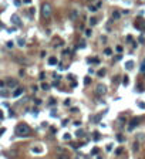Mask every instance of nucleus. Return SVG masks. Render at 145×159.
<instances>
[{"label": "nucleus", "mask_w": 145, "mask_h": 159, "mask_svg": "<svg viewBox=\"0 0 145 159\" xmlns=\"http://www.w3.org/2000/svg\"><path fill=\"white\" fill-rule=\"evenodd\" d=\"M1 118H3V114H1V112H0V119H1Z\"/></svg>", "instance_id": "37998d69"}, {"label": "nucleus", "mask_w": 145, "mask_h": 159, "mask_svg": "<svg viewBox=\"0 0 145 159\" xmlns=\"http://www.w3.org/2000/svg\"><path fill=\"white\" fill-rule=\"evenodd\" d=\"M31 134V128L27 124H19L16 127V135L19 136H28Z\"/></svg>", "instance_id": "f257e3e1"}, {"label": "nucleus", "mask_w": 145, "mask_h": 159, "mask_svg": "<svg viewBox=\"0 0 145 159\" xmlns=\"http://www.w3.org/2000/svg\"><path fill=\"white\" fill-rule=\"evenodd\" d=\"M138 107H140V108H142V109H144V108H145V104H144V102H138Z\"/></svg>", "instance_id": "2f4dec72"}, {"label": "nucleus", "mask_w": 145, "mask_h": 159, "mask_svg": "<svg viewBox=\"0 0 145 159\" xmlns=\"http://www.w3.org/2000/svg\"><path fill=\"white\" fill-rule=\"evenodd\" d=\"M6 84H7L9 88H16L17 87V80H7Z\"/></svg>", "instance_id": "0eeeda50"}, {"label": "nucleus", "mask_w": 145, "mask_h": 159, "mask_svg": "<svg viewBox=\"0 0 145 159\" xmlns=\"http://www.w3.org/2000/svg\"><path fill=\"white\" fill-rule=\"evenodd\" d=\"M125 68L127 70H132L134 68V61H127L125 63Z\"/></svg>", "instance_id": "1a4fd4ad"}, {"label": "nucleus", "mask_w": 145, "mask_h": 159, "mask_svg": "<svg viewBox=\"0 0 145 159\" xmlns=\"http://www.w3.org/2000/svg\"><path fill=\"white\" fill-rule=\"evenodd\" d=\"M138 41H140L141 44H144V43H145V38H144V37H142V36H141V37L138 38Z\"/></svg>", "instance_id": "7c9ffc66"}, {"label": "nucleus", "mask_w": 145, "mask_h": 159, "mask_svg": "<svg viewBox=\"0 0 145 159\" xmlns=\"http://www.w3.org/2000/svg\"><path fill=\"white\" fill-rule=\"evenodd\" d=\"M57 159H70V158H68V155H65V154H58V155H57Z\"/></svg>", "instance_id": "f8f14e48"}, {"label": "nucleus", "mask_w": 145, "mask_h": 159, "mask_svg": "<svg viewBox=\"0 0 145 159\" xmlns=\"http://www.w3.org/2000/svg\"><path fill=\"white\" fill-rule=\"evenodd\" d=\"M0 95L1 97H9V92L7 91H0Z\"/></svg>", "instance_id": "bb28decb"}, {"label": "nucleus", "mask_w": 145, "mask_h": 159, "mask_svg": "<svg viewBox=\"0 0 145 159\" xmlns=\"http://www.w3.org/2000/svg\"><path fill=\"white\" fill-rule=\"evenodd\" d=\"M120 16H121V14H120V11H114V13H112V18H115V20H117V18H120Z\"/></svg>", "instance_id": "2eb2a0df"}, {"label": "nucleus", "mask_w": 145, "mask_h": 159, "mask_svg": "<svg viewBox=\"0 0 145 159\" xmlns=\"http://www.w3.org/2000/svg\"><path fill=\"white\" fill-rule=\"evenodd\" d=\"M31 151H33V152H34V154H41V151H43V149H41V148H38V146H37V148H33V149H31Z\"/></svg>", "instance_id": "a211bd4d"}, {"label": "nucleus", "mask_w": 145, "mask_h": 159, "mask_svg": "<svg viewBox=\"0 0 145 159\" xmlns=\"http://www.w3.org/2000/svg\"><path fill=\"white\" fill-rule=\"evenodd\" d=\"M51 13H53V7H51V4L50 3H43L41 4V16H43V18H48L50 16H51Z\"/></svg>", "instance_id": "f03ea898"}, {"label": "nucleus", "mask_w": 145, "mask_h": 159, "mask_svg": "<svg viewBox=\"0 0 145 159\" xmlns=\"http://www.w3.org/2000/svg\"><path fill=\"white\" fill-rule=\"evenodd\" d=\"M117 51L121 53V51H122V47H121V45H117Z\"/></svg>", "instance_id": "72a5a7b5"}, {"label": "nucleus", "mask_w": 145, "mask_h": 159, "mask_svg": "<svg viewBox=\"0 0 145 159\" xmlns=\"http://www.w3.org/2000/svg\"><path fill=\"white\" fill-rule=\"evenodd\" d=\"M121 152H122V148H118V149L115 151V155H121Z\"/></svg>", "instance_id": "c756f323"}, {"label": "nucleus", "mask_w": 145, "mask_h": 159, "mask_svg": "<svg viewBox=\"0 0 145 159\" xmlns=\"http://www.w3.org/2000/svg\"><path fill=\"white\" fill-rule=\"evenodd\" d=\"M48 64H50V65H56V64H57V58H56V57H50V58H48Z\"/></svg>", "instance_id": "9d476101"}, {"label": "nucleus", "mask_w": 145, "mask_h": 159, "mask_svg": "<svg viewBox=\"0 0 145 159\" xmlns=\"http://www.w3.org/2000/svg\"><path fill=\"white\" fill-rule=\"evenodd\" d=\"M134 151H138V142L134 144Z\"/></svg>", "instance_id": "c9c22d12"}, {"label": "nucleus", "mask_w": 145, "mask_h": 159, "mask_svg": "<svg viewBox=\"0 0 145 159\" xmlns=\"http://www.w3.org/2000/svg\"><path fill=\"white\" fill-rule=\"evenodd\" d=\"M91 34H93V30H91V28H88V30H85V36H87V37H90Z\"/></svg>", "instance_id": "4be33fe9"}, {"label": "nucleus", "mask_w": 145, "mask_h": 159, "mask_svg": "<svg viewBox=\"0 0 145 159\" xmlns=\"http://www.w3.org/2000/svg\"><path fill=\"white\" fill-rule=\"evenodd\" d=\"M17 43H19V45H20V47H23V45L26 44V41H24V38H19V40H17Z\"/></svg>", "instance_id": "dca6fc26"}, {"label": "nucleus", "mask_w": 145, "mask_h": 159, "mask_svg": "<svg viewBox=\"0 0 145 159\" xmlns=\"http://www.w3.org/2000/svg\"><path fill=\"white\" fill-rule=\"evenodd\" d=\"M14 4H16V6H20V4H21V1H20V0H14Z\"/></svg>", "instance_id": "473e14b6"}, {"label": "nucleus", "mask_w": 145, "mask_h": 159, "mask_svg": "<svg viewBox=\"0 0 145 159\" xmlns=\"http://www.w3.org/2000/svg\"><path fill=\"white\" fill-rule=\"evenodd\" d=\"M90 82H91V80H90V77H85V80H84V84H85V85H88Z\"/></svg>", "instance_id": "a878e982"}, {"label": "nucleus", "mask_w": 145, "mask_h": 159, "mask_svg": "<svg viewBox=\"0 0 145 159\" xmlns=\"http://www.w3.org/2000/svg\"><path fill=\"white\" fill-rule=\"evenodd\" d=\"M64 105H67V107H68V105H70V100H65V102H64Z\"/></svg>", "instance_id": "4c0bfd02"}, {"label": "nucleus", "mask_w": 145, "mask_h": 159, "mask_svg": "<svg viewBox=\"0 0 145 159\" xmlns=\"http://www.w3.org/2000/svg\"><path fill=\"white\" fill-rule=\"evenodd\" d=\"M112 149V145H107V151H111Z\"/></svg>", "instance_id": "58836bf2"}, {"label": "nucleus", "mask_w": 145, "mask_h": 159, "mask_svg": "<svg viewBox=\"0 0 145 159\" xmlns=\"http://www.w3.org/2000/svg\"><path fill=\"white\" fill-rule=\"evenodd\" d=\"M75 135H77L78 138H80V136H84V131H81V129H80V131H77V132H75Z\"/></svg>", "instance_id": "6ab92c4d"}, {"label": "nucleus", "mask_w": 145, "mask_h": 159, "mask_svg": "<svg viewBox=\"0 0 145 159\" xmlns=\"http://www.w3.org/2000/svg\"><path fill=\"white\" fill-rule=\"evenodd\" d=\"M4 131H6V129H4V128H1V129H0V135H3V134H4Z\"/></svg>", "instance_id": "a19ab883"}, {"label": "nucleus", "mask_w": 145, "mask_h": 159, "mask_svg": "<svg viewBox=\"0 0 145 159\" xmlns=\"http://www.w3.org/2000/svg\"><path fill=\"white\" fill-rule=\"evenodd\" d=\"M13 45H14V43H13V41H7V47H9V48H11Z\"/></svg>", "instance_id": "cd10ccee"}, {"label": "nucleus", "mask_w": 145, "mask_h": 159, "mask_svg": "<svg viewBox=\"0 0 145 159\" xmlns=\"http://www.w3.org/2000/svg\"><path fill=\"white\" fill-rule=\"evenodd\" d=\"M105 73H107V70H105V68H103V70H100V71L97 73V75H98V77H104V75H105Z\"/></svg>", "instance_id": "9b49d317"}, {"label": "nucleus", "mask_w": 145, "mask_h": 159, "mask_svg": "<svg viewBox=\"0 0 145 159\" xmlns=\"http://www.w3.org/2000/svg\"><path fill=\"white\" fill-rule=\"evenodd\" d=\"M105 92H107V87L103 85V84H98L97 85V90H95V94L97 95H104Z\"/></svg>", "instance_id": "7ed1b4c3"}, {"label": "nucleus", "mask_w": 145, "mask_h": 159, "mask_svg": "<svg viewBox=\"0 0 145 159\" xmlns=\"http://www.w3.org/2000/svg\"><path fill=\"white\" fill-rule=\"evenodd\" d=\"M97 24V18L95 17H91L90 18V26H95Z\"/></svg>", "instance_id": "ddd939ff"}, {"label": "nucleus", "mask_w": 145, "mask_h": 159, "mask_svg": "<svg viewBox=\"0 0 145 159\" xmlns=\"http://www.w3.org/2000/svg\"><path fill=\"white\" fill-rule=\"evenodd\" d=\"M122 84H124V85H128V84H130V80H128V77H127V75H125V77H122Z\"/></svg>", "instance_id": "4468645a"}, {"label": "nucleus", "mask_w": 145, "mask_h": 159, "mask_svg": "<svg viewBox=\"0 0 145 159\" xmlns=\"http://www.w3.org/2000/svg\"><path fill=\"white\" fill-rule=\"evenodd\" d=\"M63 138H64L65 141H70V139H71V135H70V134H64V136H63Z\"/></svg>", "instance_id": "b1692460"}, {"label": "nucleus", "mask_w": 145, "mask_h": 159, "mask_svg": "<svg viewBox=\"0 0 145 159\" xmlns=\"http://www.w3.org/2000/svg\"><path fill=\"white\" fill-rule=\"evenodd\" d=\"M88 10L94 13V11H97V7H95V6H88Z\"/></svg>", "instance_id": "412c9836"}, {"label": "nucleus", "mask_w": 145, "mask_h": 159, "mask_svg": "<svg viewBox=\"0 0 145 159\" xmlns=\"http://www.w3.org/2000/svg\"><path fill=\"white\" fill-rule=\"evenodd\" d=\"M91 1H94V0H91Z\"/></svg>", "instance_id": "c03bdc74"}, {"label": "nucleus", "mask_w": 145, "mask_h": 159, "mask_svg": "<svg viewBox=\"0 0 145 159\" xmlns=\"http://www.w3.org/2000/svg\"><path fill=\"white\" fill-rule=\"evenodd\" d=\"M118 81H120V77H115V78L112 80V84H118Z\"/></svg>", "instance_id": "c85d7f7f"}, {"label": "nucleus", "mask_w": 145, "mask_h": 159, "mask_svg": "<svg viewBox=\"0 0 145 159\" xmlns=\"http://www.w3.org/2000/svg\"><path fill=\"white\" fill-rule=\"evenodd\" d=\"M97 152H98V149H97V148H94V149H93V155H95Z\"/></svg>", "instance_id": "ea45409f"}, {"label": "nucleus", "mask_w": 145, "mask_h": 159, "mask_svg": "<svg viewBox=\"0 0 145 159\" xmlns=\"http://www.w3.org/2000/svg\"><path fill=\"white\" fill-rule=\"evenodd\" d=\"M23 91H24L23 88H16V91L13 92V97H20V95L23 94Z\"/></svg>", "instance_id": "6e6552de"}, {"label": "nucleus", "mask_w": 145, "mask_h": 159, "mask_svg": "<svg viewBox=\"0 0 145 159\" xmlns=\"http://www.w3.org/2000/svg\"><path fill=\"white\" fill-rule=\"evenodd\" d=\"M34 102H36V105H40L41 104V100H34Z\"/></svg>", "instance_id": "f704fd0d"}, {"label": "nucleus", "mask_w": 145, "mask_h": 159, "mask_svg": "<svg viewBox=\"0 0 145 159\" xmlns=\"http://www.w3.org/2000/svg\"><path fill=\"white\" fill-rule=\"evenodd\" d=\"M41 88H43V90H46V91H47V90H48V88H50V85H48V84H46V82H44V84H41Z\"/></svg>", "instance_id": "5701e85b"}, {"label": "nucleus", "mask_w": 145, "mask_h": 159, "mask_svg": "<svg viewBox=\"0 0 145 159\" xmlns=\"http://www.w3.org/2000/svg\"><path fill=\"white\" fill-rule=\"evenodd\" d=\"M138 124H140V118H134V119L130 122V127H128V129H130V131H132V129H134V128H135Z\"/></svg>", "instance_id": "39448f33"}, {"label": "nucleus", "mask_w": 145, "mask_h": 159, "mask_svg": "<svg viewBox=\"0 0 145 159\" xmlns=\"http://www.w3.org/2000/svg\"><path fill=\"white\" fill-rule=\"evenodd\" d=\"M78 10H71L70 11V14H68V17H70V20H77L78 18Z\"/></svg>", "instance_id": "423d86ee"}, {"label": "nucleus", "mask_w": 145, "mask_h": 159, "mask_svg": "<svg viewBox=\"0 0 145 159\" xmlns=\"http://www.w3.org/2000/svg\"><path fill=\"white\" fill-rule=\"evenodd\" d=\"M80 47H81V48H84V47H85V43H84V41H81V43H80Z\"/></svg>", "instance_id": "e433bc0d"}, {"label": "nucleus", "mask_w": 145, "mask_h": 159, "mask_svg": "<svg viewBox=\"0 0 145 159\" xmlns=\"http://www.w3.org/2000/svg\"><path fill=\"white\" fill-rule=\"evenodd\" d=\"M10 20H11V23H13L14 26H17V27H19V26H21V21H20L19 14H11V18H10Z\"/></svg>", "instance_id": "20e7f679"}, {"label": "nucleus", "mask_w": 145, "mask_h": 159, "mask_svg": "<svg viewBox=\"0 0 145 159\" xmlns=\"http://www.w3.org/2000/svg\"><path fill=\"white\" fill-rule=\"evenodd\" d=\"M141 73H145V58H144V61H142V64H141Z\"/></svg>", "instance_id": "aec40b11"}, {"label": "nucleus", "mask_w": 145, "mask_h": 159, "mask_svg": "<svg viewBox=\"0 0 145 159\" xmlns=\"http://www.w3.org/2000/svg\"><path fill=\"white\" fill-rule=\"evenodd\" d=\"M104 54H105V55H111V54H112V50H111V48H105V50H104Z\"/></svg>", "instance_id": "f3484780"}, {"label": "nucleus", "mask_w": 145, "mask_h": 159, "mask_svg": "<svg viewBox=\"0 0 145 159\" xmlns=\"http://www.w3.org/2000/svg\"><path fill=\"white\" fill-rule=\"evenodd\" d=\"M117 141H120V142H124V136L118 134V135H117Z\"/></svg>", "instance_id": "393cba45"}, {"label": "nucleus", "mask_w": 145, "mask_h": 159, "mask_svg": "<svg viewBox=\"0 0 145 159\" xmlns=\"http://www.w3.org/2000/svg\"><path fill=\"white\" fill-rule=\"evenodd\" d=\"M23 1H24L26 4H30V3H31V0H23Z\"/></svg>", "instance_id": "79ce46f5"}]
</instances>
